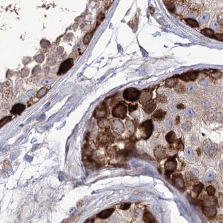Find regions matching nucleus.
Returning a JSON list of instances; mask_svg holds the SVG:
<instances>
[{
	"label": "nucleus",
	"instance_id": "30",
	"mask_svg": "<svg viewBox=\"0 0 223 223\" xmlns=\"http://www.w3.org/2000/svg\"><path fill=\"white\" fill-rule=\"evenodd\" d=\"M157 101L158 102L162 103H165L167 102V99L166 97L164 95H158L157 98Z\"/></svg>",
	"mask_w": 223,
	"mask_h": 223
},
{
	"label": "nucleus",
	"instance_id": "25",
	"mask_svg": "<svg viewBox=\"0 0 223 223\" xmlns=\"http://www.w3.org/2000/svg\"><path fill=\"white\" fill-rule=\"evenodd\" d=\"M203 187H204V186H203L202 184H201V183H200L199 184L194 186L193 190H194V193L196 195V196H198L201 192V191H202V190L203 188Z\"/></svg>",
	"mask_w": 223,
	"mask_h": 223
},
{
	"label": "nucleus",
	"instance_id": "4",
	"mask_svg": "<svg viewBox=\"0 0 223 223\" xmlns=\"http://www.w3.org/2000/svg\"><path fill=\"white\" fill-rule=\"evenodd\" d=\"M199 73L198 71H190L178 75V77L180 79L184 82H193L197 79Z\"/></svg>",
	"mask_w": 223,
	"mask_h": 223
},
{
	"label": "nucleus",
	"instance_id": "27",
	"mask_svg": "<svg viewBox=\"0 0 223 223\" xmlns=\"http://www.w3.org/2000/svg\"><path fill=\"white\" fill-rule=\"evenodd\" d=\"M185 87L182 84H177L175 87V91L178 93H182L185 92Z\"/></svg>",
	"mask_w": 223,
	"mask_h": 223
},
{
	"label": "nucleus",
	"instance_id": "44",
	"mask_svg": "<svg viewBox=\"0 0 223 223\" xmlns=\"http://www.w3.org/2000/svg\"><path fill=\"white\" fill-rule=\"evenodd\" d=\"M192 172H193V174H194V175H198V171L196 170H192Z\"/></svg>",
	"mask_w": 223,
	"mask_h": 223
},
{
	"label": "nucleus",
	"instance_id": "14",
	"mask_svg": "<svg viewBox=\"0 0 223 223\" xmlns=\"http://www.w3.org/2000/svg\"><path fill=\"white\" fill-rule=\"evenodd\" d=\"M114 211V209L111 208L108 209H106L103 211H101L100 213H99L97 215L98 218L101 219H105L109 217L112 214Z\"/></svg>",
	"mask_w": 223,
	"mask_h": 223
},
{
	"label": "nucleus",
	"instance_id": "9",
	"mask_svg": "<svg viewBox=\"0 0 223 223\" xmlns=\"http://www.w3.org/2000/svg\"><path fill=\"white\" fill-rule=\"evenodd\" d=\"M156 107V103L155 101L151 100L147 102L146 103L144 104L143 108L146 113L148 114H150L154 111Z\"/></svg>",
	"mask_w": 223,
	"mask_h": 223
},
{
	"label": "nucleus",
	"instance_id": "43",
	"mask_svg": "<svg viewBox=\"0 0 223 223\" xmlns=\"http://www.w3.org/2000/svg\"><path fill=\"white\" fill-rule=\"evenodd\" d=\"M180 118L179 116H177V117L176 118V124H177L179 122H180Z\"/></svg>",
	"mask_w": 223,
	"mask_h": 223
},
{
	"label": "nucleus",
	"instance_id": "37",
	"mask_svg": "<svg viewBox=\"0 0 223 223\" xmlns=\"http://www.w3.org/2000/svg\"><path fill=\"white\" fill-rule=\"evenodd\" d=\"M177 145H178V148H179L180 150H182L184 149V144H183L182 142H181V141L180 140L178 141Z\"/></svg>",
	"mask_w": 223,
	"mask_h": 223
},
{
	"label": "nucleus",
	"instance_id": "11",
	"mask_svg": "<svg viewBox=\"0 0 223 223\" xmlns=\"http://www.w3.org/2000/svg\"><path fill=\"white\" fill-rule=\"evenodd\" d=\"M204 204L206 207H213L216 205L217 200L213 196H205L203 200Z\"/></svg>",
	"mask_w": 223,
	"mask_h": 223
},
{
	"label": "nucleus",
	"instance_id": "15",
	"mask_svg": "<svg viewBox=\"0 0 223 223\" xmlns=\"http://www.w3.org/2000/svg\"><path fill=\"white\" fill-rule=\"evenodd\" d=\"M166 114V112L162 109H158L153 114L152 118L156 120H162Z\"/></svg>",
	"mask_w": 223,
	"mask_h": 223
},
{
	"label": "nucleus",
	"instance_id": "6",
	"mask_svg": "<svg viewBox=\"0 0 223 223\" xmlns=\"http://www.w3.org/2000/svg\"><path fill=\"white\" fill-rule=\"evenodd\" d=\"M152 97V91L150 89H143L141 91L139 102L141 104H145L147 102L151 101Z\"/></svg>",
	"mask_w": 223,
	"mask_h": 223
},
{
	"label": "nucleus",
	"instance_id": "38",
	"mask_svg": "<svg viewBox=\"0 0 223 223\" xmlns=\"http://www.w3.org/2000/svg\"><path fill=\"white\" fill-rule=\"evenodd\" d=\"M47 91H46V89H45V88H43V89H41L39 92H38V93H40V94H41V96H40V97H42L43 95H44V94H45V93H47Z\"/></svg>",
	"mask_w": 223,
	"mask_h": 223
},
{
	"label": "nucleus",
	"instance_id": "33",
	"mask_svg": "<svg viewBox=\"0 0 223 223\" xmlns=\"http://www.w3.org/2000/svg\"><path fill=\"white\" fill-rule=\"evenodd\" d=\"M11 119V118L10 117H7L4 118H3L1 120V122H0V124H1V127H2L5 124H6V123H7L8 122H9L10 120Z\"/></svg>",
	"mask_w": 223,
	"mask_h": 223
},
{
	"label": "nucleus",
	"instance_id": "2",
	"mask_svg": "<svg viewBox=\"0 0 223 223\" xmlns=\"http://www.w3.org/2000/svg\"><path fill=\"white\" fill-rule=\"evenodd\" d=\"M141 92L136 88H129L125 89L123 93L124 99L129 102H134L139 99Z\"/></svg>",
	"mask_w": 223,
	"mask_h": 223
},
{
	"label": "nucleus",
	"instance_id": "8",
	"mask_svg": "<svg viewBox=\"0 0 223 223\" xmlns=\"http://www.w3.org/2000/svg\"><path fill=\"white\" fill-rule=\"evenodd\" d=\"M177 162L175 159L170 158L164 164V168L167 174H171L176 169Z\"/></svg>",
	"mask_w": 223,
	"mask_h": 223
},
{
	"label": "nucleus",
	"instance_id": "28",
	"mask_svg": "<svg viewBox=\"0 0 223 223\" xmlns=\"http://www.w3.org/2000/svg\"><path fill=\"white\" fill-rule=\"evenodd\" d=\"M185 155L188 160H192L193 158L194 153H193V151L191 148H188V149L186 150Z\"/></svg>",
	"mask_w": 223,
	"mask_h": 223
},
{
	"label": "nucleus",
	"instance_id": "40",
	"mask_svg": "<svg viewBox=\"0 0 223 223\" xmlns=\"http://www.w3.org/2000/svg\"><path fill=\"white\" fill-rule=\"evenodd\" d=\"M218 220L220 223H223V215H220L218 217Z\"/></svg>",
	"mask_w": 223,
	"mask_h": 223
},
{
	"label": "nucleus",
	"instance_id": "22",
	"mask_svg": "<svg viewBox=\"0 0 223 223\" xmlns=\"http://www.w3.org/2000/svg\"><path fill=\"white\" fill-rule=\"evenodd\" d=\"M175 139H176V134L173 131L170 132L166 136V140L170 144L173 143L175 141Z\"/></svg>",
	"mask_w": 223,
	"mask_h": 223
},
{
	"label": "nucleus",
	"instance_id": "1",
	"mask_svg": "<svg viewBox=\"0 0 223 223\" xmlns=\"http://www.w3.org/2000/svg\"><path fill=\"white\" fill-rule=\"evenodd\" d=\"M140 133L142 138L147 140L152 133L153 126L151 120H147L142 123L140 126Z\"/></svg>",
	"mask_w": 223,
	"mask_h": 223
},
{
	"label": "nucleus",
	"instance_id": "10",
	"mask_svg": "<svg viewBox=\"0 0 223 223\" xmlns=\"http://www.w3.org/2000/svg\"><path fill=\"white\" fill-rule=\"evenodd\" d=\"M178 75H175L172 77L171 78H170L167 79L165 82V87L170 88H172L174 87H175L177 83H178Z\"/></svg>",
	"mask_w": 223,
	"mask_h": 223
},
{
	"label": "nucleus",
	"instance_id": "41",
	"mask_svg": "<svg viewBox=\"0 0 223 223\" xmlns=\"http://www.w3.org/2000/svg\"><path fill=\"white\" fill-rule=\"evenodd\" d=\"M94 223V218H90V219H88L85 223Z\"/></svg>",
	"mask_w": 223,
	"mask_h": 223
},
{
	"label": "nucleus",
	"instance_id": "34",
	"mask_svg": "<svg viewBox=\"0 0 223 223\" xmlns=\"http://www.w3.org/2000/svg\"><path fill=\"white\" fill-rule=\"evenodd\" d=\"M214 38H215L217 40L223 41V34H216L214 35Z\"/></svg>",
	"mask_w": 223,
	"mask_h": 223
},
{
	"label": "nucleus",
	"instance_id": "42",
	"mask_svg": "<svg viewBox=\"0 0 223 223\" xmlns=\"http://www.w3.org/2000/svg\"><path fill=\"white\" fill-rule=\"evenodd\" d=\"M219 167H220V169L221 170V171H223V161H221V162L220 163Z\"/></svg>",
	"mask_w": 223,
	"mask_h": 223
},
{
	"label": "nucleus",
	"instance_id": "20",
	"mask_svg": "<svg viewBox=\"0 0 223 223\" xmlns=\"http://www.w3.org/2000/svg\"><path fill=\"white\" fill-rule=\"evenodd\" d=\"M205 71L206 73H207L210 77L213 79H218L219 78L222 76V73L219 71H215V70H206Z\"/></svg>",
	"mask_w": 223,
	"mask_h": 223
},
{
	"label": "nucleus",
	"instance_id": "21",
	"mask_svg": "<svg viewBox=\"0 0 223 223\" xmlns=\"http://www.w3.org/2000/svg\"><path fill=\"white\" fill-rule=\"evenodd\" d=\"M201 33L206 37L212 38L214 36V31L209 28H205L201 30Z\"/></svg>",
	"mask_w": 223,
	"mask_h": 223
},
{
	"label": "nucleus",
	"instance_id": "13",
	"mask_svg": "<svg viewBox=\"0 0 223 223\" xmlns=\"http://www.w3.org/2000/svg\"><path fill=\"white\" fill-rule=\"evenodd\" d=\"M202 210L205 216L209 218H212L215 217L217 212L216 210L215 209L210 207H206V206L204 207Z\"/></svg>",
	"mask_w": 223,
	"mask_h": 223
},
{
	"label": "nucleus",
	"instance_id": "31",
	"mask_svg": "<svg viewBox=\"0 0 223 223\" xmlns=\"http://www.w3.org/2000/svg\"><path fill=\"white\" fill-rule=\"evenodd\" d=\"M123 125H122V124L121 123H120V122H119L118 121H117V122H116V124L115 125V126H114V130H116V131H117L118 132H121V131H122V130H123Z\"/></svg>",
	"mask_w": 223,
	"mask_h": 223
},
{
	"label": "nucleus",
	"instance_id": "29",
	"mask_svg": "<svg viewBox=\"0 0 223 223\" xmlns=\"http://www.w3.org/2000/svg\"><path fill=\"white\" fill-rule=\"evenodd\" d=\"M92 35H93V33H88L85 36V37L84 38V43L85 44H87V45L88 44V43L90 42V41L92 37Z\"/></svg>",
	"mask_w": 223,
	"mask_h": 223
},
{
	"label": "nucleus",
	"instance_id": "26",
	"mask_svg": "<svg viewBox=\"0 0 223 223\" xmlns=\"http://www.w3.org/2000/svg\"><path fill=\"white\" fill-rule=\"evenodd\" d=\"M215 173L212 171H210L206 175L204 180L205 181H209L212 180L215 178Z\"/></svg>",
	"mask_w": 223,
	"mask_h": 223
},
{
	"label": "nucleus",
	"instance_id": "3",
	"mask_svg": "<svg viewBox=\"0 0 223 223\" xmlns=\"http://www.w3.org/2000/svg\"><path fill=\"white\" fill-rule=\"evenodd\" d=\"M127 107L123 102H120L113 108L112 115L114 117L123 119L127 115Z\"/></svg>",
	"mask_w": 223,
	"mask_h": 223
},
{
	"label": "nucleus",
	"instance_id": "23",
	"mask_svg": "<svg viewBox=\"0 0 223 223\" xmlns=\"http://www.w3.org/2000/svg\"><path fill=\"white\" fill-rule=\"evenodd\" d=\"M164 2L165 4V6L167 8V9L170 12H175V5L174 4L173 1H164Z\"/></svg>",
	"mask_w": 223,
	"mask_h": 223
},
{
	"label": "nucleus",
	"instance_id": "5",
	"mask_svg": "<svg viewBox=\"0 0 223 223\" xmlns=\"http://www.w3.org/2000/svg\"><path fill=\"white\" fill-rule=\"evenodd\" d=\"M107 114V106L105 103H102L97 107L94 112V117L96 118H103Z\"/></svg>",
	"mask_w": 223,
	"mask_h": 223
},
{
	"label": "nucleus",
	"instance_id": "16",
	"mask_svg": "<svg viewBox=\"0 0 223 223\" xmlns=\"http://www.w3.org/2000/svg\"><path fill=\"white\" fill-rule=\"evenodd\" d=\"M174 180L175 185L178 188L181 189L184 188V181L181 175H176L174 176Z\"/></svg>",
	"mask_w": 223,
	"mask_h": 223
},
{
	"label": "nucleus",
	"instance_id": "32",
	"mask_svg": "<svg viewBox=\"0 0 223 223\" xmlns=\"http://www.w3.org/2000/svg\"><path fill=\"white\" fill-rule=\"evenodd\" d=\"M206 191H207L209 195L212 196L215 194V190L214 188L212 187V186H209L206 188Z\"/></svg>",
	"mask_w": 223,
	"mask_h": 223
},
{
	"label": "nucleus",
	"instance_id": "7",
	"mask_svg": "<svg viewBox=\"0 0 223 223\" xmlns=\"http://www.w3.org/2000/svg\"><path fill=\"white\" fill-rule=\"evenodd\" d=\"M73 65V59H68L64 61L60 65L58 74L61 75L66 73L69 69H71Z\"/></svg>",
	"mask_w": 223,
	"mask_h": 223
},
{
	"label": "nucleus",
	"instance_id": "35",
	"mask_svg": "<svg viewBox=\"0 0 223 223\" xmlns=\"http://www.w3.org/2000/svg\"><path fill=\"white\" fill-rule=\"evenodd\" d=\"M138 108V105H129V111L130 112H132L136 110Z\"/></svg>",
	"mask_w": 223,
	"mask_h": 223
},
{
	"label": "nucleus",
	"instance_id": "24",
	"mask_svg": "<svg viewBox=\"0 0 223 223\" xmlns=\"http://www.w3.org/2000/svg\"><path fill=\"white\" fill-rule=\"evenodd\" d=\"M185 22L187 23L188 25L189 26H190L192 27L197 28V27H199V24H198V21H196L194 19H190V18H188V19H185Z\"/></svg>",
	"mask_w": 223,
	"mask_h": 223
},
{
	"label": "nucleus",
	"instance_id": "12",
	"mask_svg": "<svg viewBox=\"0 0 223 223\" xmlns=\"http://www.w3.org/2000/svg\"><path fill=\"white\" fill-rule=\"evenodd\" d=\"M154 156L157 159L161 160L163 158H164L165 156V153H166L165 148L162 146H158L155 148L154 151Z\"/></svg>",
	"mask_w": 223,
	"mask_h": 223
},
{
	"label": "nucleus",
	"instance_id": "17",
	"mask_svg": "<svg viewBox=\"0 0 223 223\" xmlns=\"http://www.w3.org/2000/svg\"><path fill=\"white\" fill-rule=\"evenodd\" d=\"M204 148H205V152L211 154L216 151L217 146L216 144L212 143L211 142H209V143H206L205 144Z\"/></svg>",
	"mask_w": 223,
	"mask_h": 223
},
{
	"label": "nucleus",
	"instance_id": "39",
	"mask_svg": "<svg viewBox=\"0 0 223 223\" xmlns=\"http://www.w3.org/2000/svg\"><path fill=\"white\" fill-rule=\"evenodd\" d=\"M177 108L179 109H184L185 108V106H184L183 104H178L177 106Z\"/></svg>",
	"mask_w": 223,
	"mask_h": 223
},
{
	"label": "nucleus",
	"instance_id": "36",
	"mask_svg": "<svg viewBox=\"0 0 223 223\" xmlns=\"http://www.w3.org/2000/svg\"><path fill=\"white\" fill-rule=\"evenodd\" d=\"M130 206V203H125V204H123L121 205L120 206V209H122V210H127L129 208V207Z\"/></svg>",
	"mask_w": 223,
	"mask_h": 223
},
{
	"label": "nucleus",
	"instance_id": "18",
	"mask_svg": "<svg viewBox=\"0 0 223 223\" xmlns=\"http://www.w3.org/2000/svg\"><path fill=\"white\" fill-rule=\"evenodd\" d=\"M143 219L146 223H157L154 218L150 212H146L144 214Z\"/></svg>",
	"mask_w": 223,
	"mask_h": 223
},
{
	"label": "nucleus",
	"instance_id": "19",
	"mask_svg": "<svg viewBox=\"0 0 223 223\" xmlns=\"http://www.w3.org/2000/svg\"><path fill=\"white\" fill-rule=\"evenodd\" d=\"M25 106L21 103H18L12 107L11 112L13 114H20L24 111Z\"/></svg>",
	"mask_w": 223,
	"mask_h": 223
}]
</instances>
